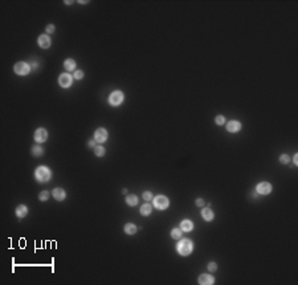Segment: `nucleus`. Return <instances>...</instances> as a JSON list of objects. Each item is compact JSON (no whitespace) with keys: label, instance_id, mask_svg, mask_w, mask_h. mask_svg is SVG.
<instances>
[{"label":"nucleus","instance_id":"2","mask_svg":"<svg viewBox=\"0 0 298 285\" xmlns=\"http://www.w3.org/2000/svg\"><path fill=\"white\" fill-rule=\"evenodd\" d=\"M35 175H36V179H37L39 182H48V180L51 179L52 173H51V170H49L48 167L41 166V167H39L37 170H36Z\"/></svg>","mask_w":298,"mask_h":285},{"label":"nucleus","instance_id":"27","mask_svg":"<svg viewBox=\"0 0 298 285\" xmlns=\"http://www.w3.org/2000/svg\"><path fill=\"white\" fill-rule=\"evenodd\" d=\"M143 199H144V200H151V199H152V194H151V192H149V191H146L143 194Z\"/></svg>","mask_w":298,"mask_h":285},{"label":"nucleus","instance_id":"11","mask_svg":"<svg viewBox=\"0 0 298 285\" xmlns=\"http://www.w3.org/2000/svg\"><path fill=\"white\" fill-rule=\"evenodd\" d=\"M39 45L41 48H44V49H47V48L51 47V39L47 35H41L39 37Z\"/></svg>","mask_w":298,"mask_h":285},{"label":"nucleus","instance_id":"10","mask_svg":"<svg viewBox=\"0 0 298 285\" xmlns=\"http://www.w3.org/2000/svg\"><path fill=\"white\" fill-rule=\"evenodd\" d=\"M240 129H241V124L239 121H231L227 125V130H228L229 133H237Z\"/></svg>","mask_w":298,"mask_h":285},{"label":"nucleus","instance_id":"30","mask_svg":"<svg viewBox=\"0 0 298 285\" xmlns=\"http://www.w3.org/2000/svg\"><path fill=\"white\" fill-rule=\"evenodd\" d=\"M47 32H48V33L54 32V25H53V24H49V25L47 27Z\"/></svg>","mask_w":298,"mask_h":285},{"label":"nucleus","instance_id":"12","mask_svg":"<svg viewBox=\"0 0 298 285\" xmlns=\"http://www.w3.org/2000/svg\"><path fill=\"white\" fill-rule=\"evenodd\" d=\"M201 216H203V219L207 220V222H211L215 217L213 212H212V210H210V208H204V210L201 211Z\"/></svg>","mask_w":298,"mask_h":285},{"label":"nucleus","instance_id":"33","mask_svg":"<svg viewBox=\"0 0 298 285\" xmlns=\"http://www.w3.org/2000/svg\"><path fill=\"white\" fill-rule=\"evenodd\" d=\"M294 163H298V155H296V157H294Z\"/></svg>","mask_w":298,"mask_h":285},{"label":"nucleus","instance_id":"15","mask_svg":"<svg viewBox=\"0 0 298 285\" xmlns=\"http://www.w3.org/2000/svg\"><path fill=\"white\" fill-rule=\"evenodd\" d=\"M180 228H182V231L190 232L193 228V224H192V222H190V220H183L182 224H180Z\"/></svg>","mask_w":298,"mask_h":285},{"label":"nucleus","instance_id":"16","mask_svg":"<svg viewBox=\"0 0 298 285\" xmlns=\"http://www.w3.org/2000/svg\"><path fill=\"white\" fill-rule=\"evenodd\" d=\"M27 214H28V210H27L25 206H19L16 208V215L19 217H25Z\"/></svg>","mask_w":298,"mask_h":285},{"label":"nucleus","instance_id":"22","mask_svg":"<svg viewBox=\"0 0 298 285\" xmlns=\"http://www.w3.org/2000/svg\"><path fill=\"white\" fill-rule=\"evenodd\" d=\"M94 153H96L97 157H103V155H105V149H103L102 146H97V147L94 149Z\"/></svg>","mask_w":298,"mask_h":285},{"label":"nucleus","instance_id":"18","mask_svg":"<svg viewBox=\"0 0 298 285\" xmlns=\"http://www.w3.org/2000/svg\"><path fill=\"white\" fill-rule=\"evenodd\" d=\"M126 203H127L129 206H137L138 198L135 196V195H129V196H126Z\"/></svg>","mask_w":298,"mask_h":285},{"label":"nucleus","instance_id":"13","mask_svg":"<svg viewBox=\"0 0 298 285\" xmlns=\"http://www.w3.org/2000/svg\"><path fill=\"white\" fill-rule=\"evenodd\" d=\"M53 196H54L56 200H64L65 196H66V194H65V191H64L62 188H56L53 191Z\"/></svg>","mask_w":298,"mask_h":285},{"label":"nucleus","instance_id":"20","mask_svg":"<svg viewBox=\"0 0 298 285\" xmlns=\"http://www.w3.org/2000/svg\"><path fill=\"white\" fill-rule=\"evenodd\" d=\"M151 211H152V208H151V206H150V204H144V206L140 207V214H142V215H144V216H146V215H150V214H151Z\"/></svg>","mask_w":298,"mask_h":285},{"label":"nucleus","instance_id":"8","mask_svg":"<svg viewBox=\"0 0 298 285\" xmlns=\"http://www.w3.org/2000/svg\"><path fill=\"white\" fill-rule=\"evenodd\" d=\"M47 138H48V133H47V130L45 129H37L36 130V133H35V139H36V142H45L47 141Z\"/></svg>","mask_w":298,"mask_h":285},{"label":"nucleus","instance_id":"23","mask_svg":"<svg viewBox=\"0 0 298 285\" xmlns=\"http://www.w3.org/2000/svg\"><path fill=\"white\" fill-rule=\"evenodd\" d=\"M42 149L40 147V146H33V149H32V154L33 155H36V157H40V155L42 154Z\"/></svg>","mask_w":298,"mask_h":285},{"label":"nucleus","instance_id":"25","mask_svg":"<svg viewBox=\"0 0 298 285\" xmlns=\"http://www.w3.org/2000/svg\"><path fill=\"white\" fill-rule=\"evenodd\" d=\"M40 200H47V199L49 198V192L48 191H42V192H40Z\"/></svg>","mask_w":298,"mask_h":285},{"label":"nucleus","instance_id":"7","mask_svg":"<svg viewBox=\"0 0 298 285\" xmlns=\"http://www.w3.org/2000/svg\"><path fill=\"white\" fill-rule=\"evenodd\" d=\"M94 139L97 141V142H100V143H102V142H105V141L107 139V131L105 130V129H97L96 130V134H94Z\"/></svg>","mask_w":298,"mask_h":285},{"label":"nucleus","instance_id":"17","mask_svg":"<svg viewBox=\"0 0 298 285\" xmlns=\"http://www.w3.org/2000/svg\"><path fill=\"white\" fill-rule=\"evenodd\" d=\"M64 66H65L66 70H74V69H76V61L72 60V59L66 60L65 64H64Z\"/></svg>","mask_w":298,"mask_h":285},{"label":"nucleus","instance_id":"32","mask_svg":"<svg viewBox=\"0 0 298 285\" xmlns=\"http://www.w3.org/2000/svg\"><path fill=\"white\" fill-rule=\"evenodd\" d=\"M94 143H96L94 141H90V142H89V146H90V147H93V146H94Z\"/></svg>","mask_w":298,"mask_h":285},{"label":"nucleus","instance_id":"14","mask_svg":"<svg viewBox=\"0 0 298 285\" xmlns=\"http://www.w3.org/2000/svg\"><path fill=\"white\" fill-rule=\"evenodd\" d=\"M213 283H215L213 277L210 275H201L199 277V284H213Z\"/></svg>","mask_w":298,"mask_h":285},{"label":"nucleus","instance_id":"6","mask_svg":"<svg viewBox=\"0 0 298 285\" xmlns=\"http://www.w3.org/2000/svg\"><path fill=\"white\" fill-rule=\"evenodd\" d=\"M58 82H60V85L62 88H69L72 85V76L68 74V73H62L60 76V78H58Z\"/></svg>","mask_w":298,"mask_h":285},{"label":"nucleus","instance_id":"1","mask_svg":"<svg viewBox=\"0 0 298 285\" xmlns=\"http://www.w3.org/2000/svg\"><path fill=\"white\" fill-rule=\"evenodd\" d=\"M192 249H193V243L188 239H183L178 244V252L182 256H188L192 252Z\"/></svg>","mask_w":298,"mask_h":285},{"label":"nucleus","instance_id":"31","mask_svg":"<svg viewBox=\"0 0 298 285\" xmlns=\"http://www.w3.org/2000/svg\"><path fill=\"white\" fill-rule=\"evenodd\" d=\"M196 204H198L199 207H203V206H204V200H201V199H198V200H196Z\"/></svg>","mask_w":298,"mask_h":285},{"label":"nucleus","instance_id":"3","mask_svg":"<svg viewBox=\"0 0 298 285\" xmlns=\"http://www.w3.org/2000/svg\"><path fill=\"white\" fill-rule=\"evenodd\" d=\"M122 101H123V93H122V92H119V90L113 92V93L110 94V97H109V102L111 103L113 106L121 105Z\"/></svg>","mask_w":298,"mask_h":285},{"label":"nucleus","instance_id":"24","mask_svg":"<svg viewBox=\"0 0 298 285\" xmlns=\"http://www.w3.org/2000/svg\"><path fill=\"white\" fill-rule=\"evenodd\" d=\"M289 161H290V158H289V155H286V154H284V155L279 157V162H281V163L286 164V163H289Z\"/></svg>","mask_w":298,"mask_h":285},{"label":"nucleus","instance_id":"5","mask_svg":"<svg viewBox=\"0 0 298 285\" xmlns=\"http://www.w3.org/2000/svg\"><path fill=\"white\" fill-rule=\"evenodd\" d=\"M29 70H30L29 65L27 63H23V61H21V63H17L16 65H15V72H16L17 74H20V76L28 74Z\"/></svg>","mask_w":298,"mask_h":285},{"label":"nucleus","instance_id":"19","mask_svg":"<svg viewBox=\"0 0 298 285\" xmlns=\"http://www.w3.org/2000/svg\"><path fill=\"white\" fill-rule=\"evenodd\" d=\"M125 232L126 234H129V235H133V234L137 232V227H135L134 224H131V223H129V224L125 225Z\"/></svg>","mask_w":298,"mask_h":285},{"label":"nucleus","instance_id":"28","mask_svg":"<svg viewBox=\"0 0 298 285\" xmlns=\"http://www.w3.org/2000/svg\"><path fill=\"white\" fill-rule=\"evenodd\" d=\"M82 77H84V72H81V70H77V72L74 73V78L76 80H81Z\"/></svg>","mask_w":298,"mask_h":285},{"label":"nucleus","instance_id":"4","mask_svg":"<svg viewBox=\"0 0 298 285\" xmlns=\"http://www.w3.org/2000/svg\"><path fill=\"white\" fill-rule=\"evenodd\" d=\"M154 206L158 208V210H166L168 207V199L163 196V195H159L154 199Z\"/></svg>","mask_w":298,"mask_h":285},{"label":"nucleus","instance_id":"9","mask_svg":"<svg viewBox=\"0 0 298 285\" xmlns=\"http://www.w3.org/2000/svg\"><path fill=\"white\" fill-rule=\"evenodd\" d=\"M270 191H272V186H270V183H268V182H262L257 186V192H259V194L266 195V194H269Z\"/></svg>","mask_w":298,"mask_h":285},{"label":"nucleus","instance_id":"29","mask_svg":"<svg viewBox=\"0 0 298 285\" xmlns=\"http://www.w3.org/2000/svg\"><path fill=\"white\" fill-rule=\"evenodd\" d=\"M208 269H210L211 272H215L217 269V265L215 264V263H210V264H208Z\"/></svg>","mask_w":298,"mask_h":285},{"label":"nucleus","instance_id":"26","mask_svg":"<svg viewBox=\"0 0 298 285\" xmlns=\"http://www.w3.org/2000/svg\"><path fill=\"white\" fill-rule=\"evenodd\" d=\"M224 122H225V118H224L223 115H217L216 117V124L217 125H223Z\"/></svg>","mask_w":298,"mask_h":285},{"label":"nucleus","instance_id":"21","mask_svg":"<svg viewBox=\"0 0 298 285\" xmlns=\"http://www.w3.org/2000/svg\"><path fill=\"white\" fill-rule=\"evenodd\" d=\"M171 236H172L174 239H180V237H182V229L174 228L172 231H171Z\"/></svg>","mask_w":298,"mask_h":285}]
</instances>
